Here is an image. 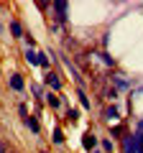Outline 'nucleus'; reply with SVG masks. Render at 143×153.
Wrapping results in <instances>:
<instances>
[{"mask_svg":"<svg viewBox=\"0 0 143 153\" xmlns=\"http://www.w3.org/2000/svg\"><path fill=\"white\" fill-rule=\"evenodd\" d=\"M66 8H69V5H66L64 0H56V3H51V10L56 13L54 18H56V21H59V23H61V21H64V18H66Z\"/></svg>","mask_w":143,"mask_h":153,"instance_id":"obj_1","label":"nucleus"},{"mask_svg":"<svg viewBox=\"0 0 143 153\" xmlns=\"http://www.w3.org/2000/svg\"><path fill=\"white\" fill-rule=\"evenodd\" d=\"M46 84H49L51 89H59L61 87V79H59V74H56V71H46V79H44Z\"/></svg>","mask_w":143,"mask_h":153,"instance_id":"obj_2","label":"nucleus"},{"mask_svg":"<svg viewBox=\"0 0 143 153\" xmlns=\"http://www.w3.org/2000/svg\"><path fill=\"white\" fill-rule=\"evenodd\" d=\"M82 146L87 148V151H92V148L97 146V138H95L92 133H84V138H82Z\"/></svg>","mask_w":143,"mask_h":153,"instance_id":"obj_3","label":"nucleus"},{"mask_svg":"<svg viewBox=\"0 0 143 153\" xmlns=\"http://www.w3.org/2000/svg\"><path fill=\"white\" fill-rule=\"evenodd\" d=\"M8 82H10V87L18 89V92L23 89V79H21V74H10V79H8Z\"/></svg>","mask_w":143,"mask_h":153,"instance_id":"obj_4","label":"nucleus"},{"mask_svg":"<svg viewBox=\"0 0 143 153\" xmlns=\"http://www.w3.org/2000/svg\"><path fill=\"white\" fill-rule=\"evenodd\" d=\"M46 105H49V107L51 110H56V107H59V105H61V100H59V94H46Z\"/></svg>","mask_w":143,"mask_h":153,"instance_id":"obj_5","label":"nucleus"},{"mask_svg":"<svg viewBox=\"0 0 143 153\" xmlns=\"http://www.w3.org/2000/svg\"><path fill=\"white\" fill-rule=\"evenodd\" d=\"M10 33H13V38H21L23 36V28H21L18 21H10Z\"/></svg>","mask_w":143,"mask_h":153,"instance_id":"obj_6","label":"nucleus"},{"mask_svg":"<svg viewBox=\"0 0 143 153\" xmlns=\"http://www.w3.org/2000/svg\"><path fill=\"white\" fill-rule=\"evenodd\" d=\"M133 143H136V153H143V133H133Z\"/></svg>","mask_w":143,"mask_h":153,"instance_id":"obj_7","label":"nucleus"},{"mask_svg":"<svg viewBox=\"0 0 143 153\" xmlns=\"http://www.w3.org/2000/svg\"><path fill=\"white\" fill-rule=\"evenodd\" d=\"M39 59H41V56L36 54L33 49H26V61H28V64H39Z\"/></svg>","mask_w":143,"mask_h":153,"instance_id":"obj_8","label":"nucleus"},{"mask_svg":"<svg viewBox=\"0 0 143 153\" xmlns=\"http://www.w3.org/2000/svg\"><path fill=\"white\" fill-rule=\"evenodd\" d=\"M123 146H125V153H136V143H133V135L123 138Z\"/></svg>","mask_w":143,"mask_h":153,"instance_id":"obj_9","label":"nucleus"},{"mask_svg":"<svg viewBox=\"0 0 143 153\" xmlns=\"http://www.w3.org/2000/svg\"><path fill=\"white\" fill-rule=\"evenodd\" d=\"M26 125L31 128L33 133H39V120H36V117H33V115H28V117H26Z\"/></svg>","mask_w":143,"mask_h":153,"instance_id":"obj_10","label":"nucleus"},{"mask_svg":"<svg viewBox=\"0 0 143 153\" xmlns=\"http://www.w3.org/2000/svg\"><path fill=\"white\" fill-rule=\"evenodd\" d=\"M112 79H115V84H118V87H120V89H125V87H128V79H125V76H123V74H115V76H112Z\"/></svg>","mask_w":143,"mask_h":153,"instance_id":"obj_11","label":"nucleus"},{"mask_svg":"<svg viewBox=\"0 0 143 153\" xmlns=\"http://www.w3.org/2000/svg\"><path fill=\"white\" fill-rule=\"evenodd\" d=\"M77 117H79V110H74V107H69V110H66V120H69V123H74Z\"/></svg>","mask_w":143,"mask_h":153,"instance_id":"obj_12","label":"nucleus"},{"mask_svg":"<svg viewBox=\"0 0 143 153\" xmlns=\"http://www.w3.org/2000/svg\"><path fill=\"white\" fill-rule=\"evenodd\" d=\"M105 117L107 120H118V107H107L105 110Z\"/></svg>","mask_w":143,"mask_h":153,"instance_id":"obj_13","label":"nucleus"},{"mask_svg":"<svg viewBox=\"0 0 143 153\" xmlns=\"http://www.w3.org/2000/svg\"><path fill=\"white\" fill-rule=\"evenodd\" d=\"M79 100H82V107H84V110H89V107H92V105H89V100H87V94H84V92H79Z\"/></svg>","mask_w":143,"mask_h":153,"instance_id":"obj_14","label":"nucleus"},{"mask_svg":"<svg viewBox=\"0 0 143 153\" xmlns=\"http://www.w3.org/2000/svg\"><path fill=\"white\" fill-rule=\"evenodd\" d=\"M41 56V59H39V64L41 66H46V69H49V64H51V61H49V56H44V54H39Z\"/></svg>","mask_w":143,"mask_h":153,"instance_id":"obj_15","label":"nucleus"},{"mask_svg":"<svg viewBox=\"0 0 143 153\" xmlns=\"http://www.w3.org/2000/svg\"><path fill=\"white\" fill-rule=\"evenodd\" d=\"M54 143H64V138H61V130H59V128L54 130Z\"/></svg>","mask_w":143,"mask_h":153,"instance_id":"obj_16","label":"nucleus"},{"mask_svg":"<svg viewBox=\"0 0 143 153\" xmlns=\"http://www.w3.org/2000/svg\"><path fill=\"white\" fill-rule=\"evenodd\" d=\"M102 148H105L107 153H112V140H102Z\"/></svg>","mask_w":143,"mask_h":153,"instance_id":"obj_17","label":"nucleus"},{"mask_svg":"<svg viewBox=\"0 0 143 153\" xmlns=\"http://www.w3.org/2000/svg\"><path fill=\"white\" fill-rule=\"evenodd\" d=\"M138 133H143V120H138Z\"/></svg>","mask_w":143,"mask_h":153,"instance_id":"obj_18","label":"nucleus"}]
</instances>
